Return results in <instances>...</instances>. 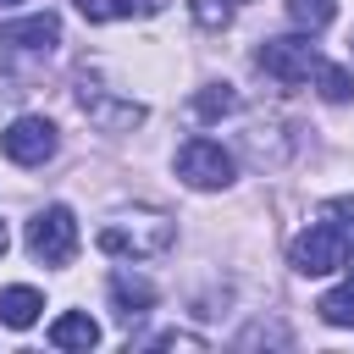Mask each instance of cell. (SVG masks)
<instances>
[{
  "mask_svg": "<svg viewBox=\"0 0 354 354\" xmlns=\"http://www.w3.org/2000/svg\"><path fill=\"white\" fill-rule=\"evenodd\" d=\"M171 238H177V227H171L160 210H133V216L105 221L94 243H100L111 260H155V254L171 249Z\"/></svg>",
  "mask_w": 354,
  "mask_h": 354,
  "instance_id": "6da1fadb",
  "label": "cell"
},
{
  "mask_svg": "<svg viewBox=\"0 0 354 354\" xmlns=\"http://www.w3.org/2000/svg\"><path fill=\"white\" fill-rule=\"evenodd\" d=\"M288 260H293L299 277H332L337 266H348V227H337V221H310V227L293 238Z\"/></svg>",
  "mask_w": 354,
  "mask_h": 354,
  "instance_id": "7a4b0ae2",
  "label": "cell"
},
{
  "mask_svg": "<svg viewBox=\"0 0 354 354\" xmlns=\"http://www.w3.org/2000/svg\"><path fill=\"white\" fill-rule=\"evenodd\" d=\"M28 254L44 260V266H66L77 254V221H72L66 205H44L28 221Z\"/></svg>",
  "mask_w": 354,
  "mask_h": 354,
  "instance_id": "3957f363",
  "label": "cell"
},
{
  "mask_svg": "<svg viewBox=\"0 0 354 354\" xmlns=\"http://www.w3.org/2000/svg\"><path fill=\"white\" fill-rule=\"evenodd\" d=\"M177 177H183L188 188L210 194V188H227V183L238 177V166H232V155H227L216 138H188V144L177 149Z\"/></svg>",
  "mask_w": 354,
  "mask_h": 354,
  "instance_id": "277c9868",
  "label": "cell"
},
{
  "mask_svg": "<svg viewBox=\"0 0 354 354\" xmlns=\"http://www.w3.org/2000/svg\"><path fill=\"white\" fill-rule=\"evenodd\" d=\"M254 66L266 72V77H277V83H304V77H315V66H321V55H315V44L310 39H266L260 50H254Z\"/></svg>",
  "mask_w": 354,
  "mask_h": 354,
  "instance_id": "5b68a950",
  "label": "cell"
},
{
  "mask_svg": "<svg viewBox=\"0 0 354 354\" xmlns=\"http://www.w3.org/2000/svg\"><path fill=\"white\" fill-rule=\"evenodd\" d=\"M55 122H44V116H17L6 133H0V149H6V160H17V166H44L50 155H55Z\"/></svg>",
  "mask_w": 354,
  "mask_h": 354,
  "instance_id": "8992f818",
  "label": "cell"
},
{
  "mask_svg": "<svg viewBox=\"0 0 354 354\" xmlns=\"http://www.w3.org/2000/svg\"><path fill=\"white\" fill-rule=\"evenodd\" d=\"M77 105H83L105 133H127V127L144 122V105H138V100H111V94H105L100 83H88V77H83V88H77Z\"/></svg>",
  "mask_w": 354,
  "mask_h": 354,
  "instance_id": "52a82bcc",
  "label": "cell"
},
{
  "mask_svg": "<svg viewBox=\"0 0 354 354\" xmlns=\"http://www.w3.org/2000/svg\"><path fill=\"white\" fill-rule=\"evenodd\" d=\"M0 39L6 44H17V50H55L61 44V17L55 11H39V17H17V22H6L0 28Z\"/></svg>",
  "mask_w": 354,
  "mask_h": 354,
  "instance_id": "ba28073f",
  "label": "cell"
},
{
  "mask_svg": "<svg viewBox=\"0 0 354 354\" xmlns=\"http://www.w3.org/2000/svg\"><path fill=\"white\" fill-rule=\"evenodd\" d=\"M105 293H111V304H116V315L122 321H138V315H149V304H155V288L138 277V271H111V282H105Z\"/></svg>",
  "mask_w": 354,
  "mask_h": 354,
  "instance_id": "9c48e42d",
  "label": "cell"
},
{
  "mask_svg": "<svg viewBox=\"0 0 354 354\" xmlns=\"http://www.w3.org/2000/svg\"><path fill=\"white\" fill-rule=\"evenodd\" d=\"M50 343H55V348H83V354H88V348L100 343V321H94L88 310H66V315L50 321Z\"/></svg>",
  "mask_w": 354,
  "mask_h": 354,
  "instance_id": "30bf717a",
  "label": "cell"
},
{
  "mask_svg": "<svg viewBox=\"0 0 354 354\" xmlns=\"http://www.w3.org/2000/svg\"><path fill=\"white\" fill-rule=\"evenodd\" d=\"M39 310H44V293L39 288H28V282H17V288H0V321L6 326H33L39 321Z\"/></svg>",
  "mask_w": 354,
  "mask_h": 354,
  "instance_id": "8fae6325",
  "label": "cell"
},
{
  "mask_svg": "<svg viewBox=\"0 0 354 354\" xmlns=\"http://www.w3.org/2000/svg\"><path fill=\"white\" fill-rule=\"evenodd\" d=\"M232 111H238V88L232 83H205L194 94V116L199 122H216V116H232Z\"/></svg>",
  "mask_w": 354,
  "mask_h": 354,
  "instance_id": "7c38bea8",
  "label": "cell"
},
{
  "mask_svg": "<svg viewBox=\"0 0 354 354\" xmlns=\"http://www.w3.org/2000/svg\"><path fill=\"white\" fill-rule=\"evenodd\" d=\"M315 310H321V321H326V326H354V282L326 288V293L315 299Z\"/></svg>",
  "mask_w": 354,
  "mask_h": 354,
  "instance_id": "4fadbf2b",
  "label": "cell"
},
{
  "mask_svg": "<svg viewBox=\"0 0 354 354\" xmlns=\"http://www.w3.org/2000/svg\"><path fill=\"white\" fill-rule=\"evenodd\" d=\"M288 17H293V28L321 33V28L337 17V0H288Z\"/></svg>",
  "mask_w": 354,
  "mask_h": 354,
  "instance_id": "5bb4252c",
  "label": "cell"
},
{
  "mask_svg": "<svg viewBox=\"0 0 354 354\" xmlns=\"http://www.w3.org/2000/svg\"><path fill=\"white\" fill-rule=\"evenodd\" d=\"M315 88H321V100H332V105H343V100H354V77H348V66H315Z\"/></svg>",
  "mask_w": 354,
  "mask_h": 354,
  "instance_id": "9a60e30c",
  "label": "cell"
},
{
  "mask_svg": "<svg viewBox=\"0 0 354 354\" xmlns=\"http://www.w3.org/2000/svg\"><path fill=\"white\" fill-rule=\"evenodd\" d=\"M238 6H243V0H194V22L216 33V28H227V22L238 17Z\"/></svg>",
  "mask_w": 354,
  "mask_h": 354,
  "instance_id": "2e32d148",
  "label": "cell"
},
{
  "mask_svg": "<svg viewBox=\"0 0 354 354\" xmlns=\"http://www.w3.org/2000/svg\"><path fill=\"white\" fill-rule=\"evenodd\" d=\"M83 6V17L88 22H111V17H133V6L127 0H77Z\"/></svg>",
  "mask_w": 354,
  "mask_h": 354,
  "instance_id": "e0dca14e",
  "label": "cell"
},
{
  "mask_svg": "<svg viewBox=\"0 0 354 354\" xmlns=\"http://www.w3.org/2000/svg\"><path fill=\"white\" fill-rule=\"evenodd\" d=\"M155 348H205V337H194V332H160Z\"/></svg>",
  "mask_w": 354,
  "mask_h": 354,
  "instance_id": "ac0fdd59",
  "label": "cell"
},
{
  "mask_svg": "<svg viewBox=\"0 0 354 354\" xmlns=\"http://www.w3.org/2000/svg\"><path fill=\"white\" fill-rule=\"evenodd\" d=\"M326 216H337V227H348V232H354V194H343V199H326Z\"/></svg>",
  "mask_w": 354,
  "mask_h": 354,
  "instance_id": "d6986e66",
  "label": "cell"
},
{
  "mask_svg": "<svg viewBox=\"0 0 354 354\" xmlns=\"http://www.w3.org/2000/svg\"><path fill=\"white\" fill-rule=\"evenodd\" d=\"M127 6H133V11H138V17H155V11H160V6H166V0H127Z\"/></svg>",
  "mask_w": 354,
  "mask_h": 354,
  "instance_id": "ffe728a7",
  "label": "cell"
},
{
  "mask_svg": "<svg viewBox=\"0 0 354 354\" xmlns=\"http://www.w3.org/2000/svg\"><path fill=\"white\" fill-rule=\"evenodd\" d=\"M6 249H11V232H6V221H0V254H6Z\"/></svg>",
  "mask_w": 354,
  "mask_h": 354,
  "instance_id": "44dd1931",
  "label": "cell"
},
{
  "mask_svg": "<svg viewBox=\"0 0 354 354\" xmlns=\"http://www.w3.org/2000/svg\"><path fill=\"white\" fill-rule=\"evenodd\" d=\"M0 6H22V0H0Z\"/></svg>",
  "mask_w": 354,
  "mask_h": 354,
  "instance_id": "7402d4cb",
  "label": "cell"
}]
</instances>
